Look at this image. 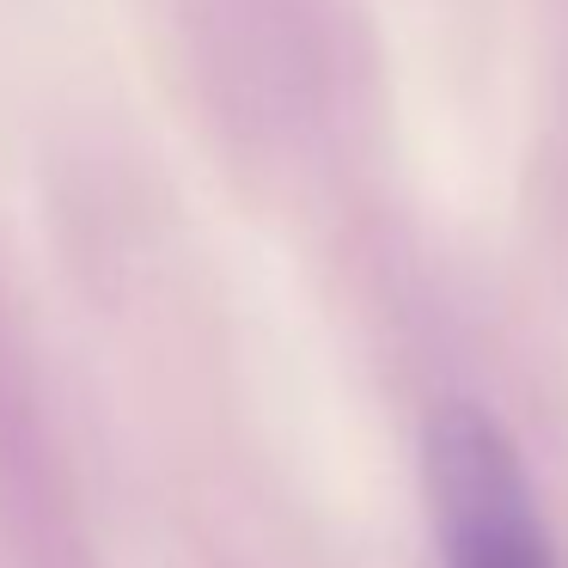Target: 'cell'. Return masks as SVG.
<instances>
[{
    "label": "cell",
    "instance_id": "cell-1",
    "mask_svg": "<svg viewBox=\"0 0 568 568\" xmlns=\"http://www.w3.org/2000/svg\"><path fill=\"white\" fill-rule=\"evenodd\" d=\"M422 489L440 568H562L514 434L483 404H440L422 428Z\"/></svg>",
    "mask_w": 568,
    "mask_h": 568
}]
</instances>
